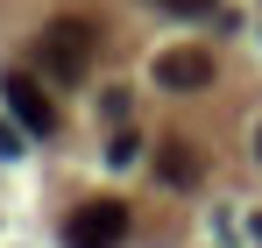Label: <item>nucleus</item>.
<instances>
[{
    "label": "nucleus",
    "instance_id": "nucleus-7",
    "mask_svg": "<svg viewBox=\"0 0 262 248\" xmlns=\"http://www.w3.org/2000/svg\"><path fill=\"white\" fill-rule=\"evenodd\" d=\"M135 156H142V142H135L128 128H121V135H114V149H106V163H121V170H128V163H135Z\"/></svg>",
    "mask_w": 262,
    "mask_h": 248
},
{
    "label": "nucleus",
    "instance_id": "nucleus-3",
    "mask_svg": "<svg viewBox=\"0 0 262 248\" xmlns=\"http://www.w3.org/2000/svg\"><path fill=\"white\" fill-rule=\"evenodd\" d=\"M149 78H156V92H206V85H213V50H191V43L156 50Z\"/></svg>",
    "mask_w": 262,
    "mask_h": 248
},
{
    "label": "nucleus",
    "instance_id": "nucleus-1",
    "mask_svg": "<svg viewBox=\"0 0 262 248\" xmlns=\"http://www.w3.org/2000/svg\"><path fill=\"white\" fill-rule=\"evenodd\" d=\"M92 50H99V29L78 22V14H57V22H43V36H36V71L50 85H78L92 71Z\"/></svg>",
    "mask_w": 262,
    "mask_h": 248
},
{
    "label": "nucleus",
    "instance_id": "nucleus-2",
    "mask_svg": "<svg viewBox=\"0 0 262 248\" xmlns=\"http://www.w3.org/2000/svg\"><path fill=\"white\" fill-rule=\"evenodd\" d=\"M0 99H7V114L29 128V135H57V99L43 92L36 71H7V78H0Z\"/></svg>",
    "mask_w": 262,
    "mask_h": 248
},
{
    "label": "nucleus",
    "instance_id": "nucleus-5",
    "mask_svg": "<svg viewBox=\"0 0 262 248\" xmlns=\"http://www.w3.org/2000/svg\"><path fill=\"white\" fill-rule=\"evenodd\" d=\"M156 170H163L170 184H199V149H191V142H163V149H156Z\"/></svg>",
    "mask_w": 262,
    "mask_h": 248
},
{
    "label": "nucleus",
    "instance_id": "nucleus-6",
    "mask_svg": "<svg viewBox=\"0 0 262 248\" xmlns=\"http://www.w3.org/2000/svg\"><path fill=\"white\" fill-rule=\"evenodd\" d=\"M163 14H177V22H213L220 14V0H156Z\"/></svg>",
    "mask_w": 262,
    "mask_h": 248
},
{
    "label": "nucleus",
    "instance_id": "nucleus-8",
    "mask_svg": "<svg viewBox=\"0 0 262 248\" xmlns=\"http://www.w3.org/2000/svg\"><path fill=\"white\" fill-rule=\"evenodd\" d=\"M21 135H29V128H21V121H14V128L0 121V156H21Z\"/></svg>",
    "mask_w": 262,
    "mask_h": 248
},
{
    "label": "nucleus",
    "instance_id": "nucleus-4",
    "mask_svg": "<svg viewBox=\"0 0 262 248\" xmlns=\"http://www.w3.org/2000/svg\"><path fill=\"white\" fill-rule=\"evenodd\" d=\"M121 234H128V206H121V199H92V206H78L71 227H64L71 248H121Z\"/></svg>",
    "mask_w": 262,
    "mask_h": 248
}]
</instances>
